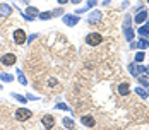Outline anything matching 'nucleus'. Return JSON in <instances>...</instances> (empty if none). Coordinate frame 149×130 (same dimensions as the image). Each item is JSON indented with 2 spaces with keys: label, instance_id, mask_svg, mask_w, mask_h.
I'll list each match as a JSON object with an SVG mask.
<instances>
[{
  "label": "nucleus",
  "instance_id": "obj_1",
  "mask_svg": "<svg viewBox=\"0 0 149 130\" xmlns=\"http://www.w3.org/2000/svg\"><path fill=\"white\" fill-rule=\"evenodd\" d=\"M33 116V113L29 111L28 108H17L16 111H14V118L17 120V122H26V120H29Z\"/></svg>",
  "mask_w": 149,
  "mask_h": 130
},
{
  "label": "nucleus",
  "instance_id": "obj_2",
  "mask_svg": "<svg viewBox=\"0 0 149 130\" xmlns=\"http://www.w3.org/2000/svg\"><path fill=\"white\" fill-rule=\"evenodd\" d=\"M101 41H103V36H101L99 33H89V34L86 36V43H88L89 46H98Z\"/></svg>",
  "mask_w": 149,
  "mask_h": 130
},
{
  "label": "nucleus",
  "instance_id": "obj_3",
  "mask_svg": "<svg viewBox=\"0 0 149 130\" xmlns=\"http://www.w3.org/2000/svg\"><path fill=\"white\" fill-rule=\"evenodd\" d=\"M12 38H14V43H16V45H24L26 39H28V34H26L24 29H16L14 34H12Z\"/></svg>",
  "mask_w": 149,
  "mask_h": 130
},
{
  "label": "nucleus",
  "instance_id": "obj_4",
  "mask_svg": "<svg viewBox=\"0 0 149 130\" xmlns=\"http://www.w3.org/2000/svg\"><path fill=\"white\" fill-rule=\"evenodd\" d=\"M41 125L45 129H53L55 127V116L53 115H45L41 116Z\"/></svg>",
  "mask_w": 149,
  "mask_h": 130
},
{
  "label": "nucleus",
  "instance_id": "obj_5",
  "mask_svg": "<svg viewBox=\"0 0 149 130\" xmlns=\"http://www.w3.org/2000/svg\"><path fill=\"white\" fill-rule=\"evenodd\" d=\"M16 60H17V56L14 55V53H5V55L0 58L2 65H5V67H10V65H14V63H16Z\"/></svg>",
  "mask_w": 149,
  "mask_h": 130
},
{
  "label": "nucleus",
  "instance_id": "obj_6",
  "mask_svg": "<svg viewBox=\"0 0 149 130\" xmlns=\"http://www.w3.org/2000/svg\"><path fill=\"white\" fill-rule=\"evenodd\" d=\"M81 123L86 125V127H89V129H93L94 125H96V120L93 118V115H82L81 116Z\"/></svg>",
  "mask_w": 149,
  "mask_h": 130
},
{
  "label": "nucleus",
  "instance_id": "obj_7",
  "mask_svg": "<svg viewBox=\"0 0 149 130\" xmlns=\"http://www.w3.org/2000/svg\"><path fill=\"white\" fill-rule=\"evenodd\" d=\"M10 14H12V7L9 3H0V17L7 19L10 17Z\"/></svg>",
  "mask_w": 149,
  "mask_h": 130
},
{
  "label": "nucleus",
  "instance_id": "obj_8",
  "mask_svg": "<svg viewBox=\"0 0 149 130\" xmlns=\"http://www.w3.org/2000/svg\"><path fill=\"white\" fill-rule=\"evenodd\" d=\"M62 21H63V24H67V26H75V24L79 22V17H77V16H72V14H65Z\"/></svg>",
  "mask_w": 149,
  "mask_h": 130
},
{
  "label": "nucleus",
  "instance_id": "obj_9",
  "mask_svg": "<svg viewBox=\"0 0 149 130\" xmlns=\"http://www.w3.org/2000/svg\"><path fill=\"white\" fill-rule=\"evenodd\" d=\"M38 14H39V12H38L36 7H33V5H28V9H26V16H29L31 19H34Z\"/></svg>",
  "mask_w": 149,
  "mask_h": 130
},
{
  "label": "nucleus",
  "instance_id": "obj_10",
  "mask_svg": "<svg viewBox=\"0 0 149 130\" xmlns=\"http://www.w3.org/2000/svg\"><path fill=\"white\" fill-rule=\"evenodd\" d=\"M118 93L122 94V96H127V94H129V84H127V82H122V84L118 86Z\"/></svg>",
  "mask_w": 149,
  "mask_h": 130
},
{
  "label": "nucleus",
  "instance_id": "obj_11",
  "mask_svg": "<svg viewBox=\"0 0 149 130\" xmlns=\"http://www.w3.org/2000/svg\"><path fill=\"white\" fill-rule=\"evenodd\" d=\"M0 80H3V82H12V80H14V75L7 74V72H0Z\"/></svg>",
  "mask_w": 149,
  "mask_h": 130
},
{
  "label": "nucleus",
  "instance_id": "obj_12",
  "mask_svg": "<svg viewBox=\"0 0 149 130\" xmlns=\"http://www.w3.org/2000/svg\"><path fill=\"white\" fill-rule=\"evenodd\" d=\"M99 19H101V14L96 10V12H91V16H89V22L94 24V22H99Z\"/></svg>",
  "mask_w": 149,
  "mask_h": 130
},
{
  "label": "nucleus",
  "instance_id": "obj_13",
  "mask_svg": "<svg viewBox=\"0 0 149 130\" xmlns=\"http://www.w3.org/2000/svg\"><path fill=\"white\" fill-rule=\"evenodd\" d=\"M146 17H148V12H144V10H142L141 14H137V16H135V22H137V24H141V22H144V21H146Z\"/></svg>",
  "mask_w": 149,
  "mask_h": 130
},
{
  "label": "nucleus",
  "instance_id": "obj_14",
  "mask_svg": "<svg viewBox=\"0 0 149 130\" xmlns=\"http://www.w3.org/2000/svg\"><path fill=\"white\" fill-rule=\"evenodd\" d=\"M17 79L22 86H28V79H26V75L22 74V70H17Z\"/></svg>",
  "mask_w": 149,
  "mask_h": 130
},
{
  "label": "nucleus",
  "instance_id": "obj_15",
  "mask_svg": "<svg viewBox=\"0 0 149 130\" xmlns=\"http://www.w3.org/2000/svg\"><path fill=\"white\" fill-rule=\"evenodd\" d=\"M38 17L41 19V21H48V19L53 17V14H52V12H39V14H38Z\"/></svg>",
  "mask_w": 149,
  "mask_h": 130
},
{
  "label": "nucleus",
  "instance_id": "obj_16",
  "mask_svg": "<svg viewBox=\"0 0 149 130\" xmlns=\"http://www.w3.org/2000/svg\"><path fill=\"white\" fill-rule=\"evenodd\" d=\"M12 98H14L16 101H19V103H26V101H28L26 96H21V94H17V93H12Z\"/></svg>",
  "mask_w": 149,
  "mask_h": 130
},
{
  "label": "nucleus",
  "instance_id": "obj_17",
  "mask_svg": "<svg viewBox=\"0 0 149 130\" xmlns=\"http://www.w3.org/2000/svg\"><path fill=\"white\" fill-rule=\"evenodd\" d=\"M63 125H65L67 129H74V127H75L74 120H70V118H63Z\"/></svg>",
  "mask_w": 149,
  "mask_h": 130
},
{
  "label": "nucleus",
  "instance_id": "obj_18",
  "mask_svg": "<svg viewBox=\"0 0 149 130\" xmlns=\"http://www.w3.org/2000/svg\"><path fill=\"white\" fill-rule=\"evenodd\" d=\"M55 108H57V110H63V111H70V108H69V106H67L65 103H58Z\"/></svg>",
  "mask_w": 149,
  "mask_h": 130
},
{
  "label": "nucleus",
  "instance_id": "obj_19",
  "mask_svg": "<svg viewBox=\"0 0 149 130\" xmlns=\"http://www.w3.org/2000/svg\"><path fill=\"white\" fill-rule=\"evenodd\" d=\"M137 46H139V48H148V46H149V41H146V39H141V41L137 43Z\"/></svg>",
  "mask_w": 149,
  "mask_h": 130
},
{
  "label": "nucleus",
  "instance_id": "obj_20",
  "mask_svg": "<svg viewBox=\"0 0 149 130\" xmlns=\"http://www.w3.org/2000/svg\"><path fill=\"white\" fill-rule=\"evenodd\" d=\"M135 93L139 94V96H141V98H144V99H146V98H148V93H146V91H142V89H141V87H137V89H135Z\"/></svg>",
  "mask_w": 149,
  "mask_h": 130
},
{
  "label": "nucleus",
  "instance_id": "obj_21",
  "mask_svg": "<svg viewBox=\"0 0 149 130\" xmlns=\"http://www.w3.org/2000/svg\"><path fill=\"white\" fill-rule=\"evenodd\" d=\"M139 34H142V36H149V29H148V28H141V29H139Z\"/></svg>",
  "mask_w": 149,
  "mask_h": 130
},
{
  "label": "nucleus",
  "instance_id": "obj_22",
  "mask_svg": "<svg viewBox=\"0 0 149 130\" xmlns=\"http://www.w3.org/2000/svg\"><path fill=\"white\" fill-rule=\"evenodd\" d=\"M125 38H127L129 41H130L132 38H134V33H132V29H127V31H125Z\"/></svg>",
  "mask_w": 149,
  "mask_h": 130
},
{
  "label": "nucleus",
  "instance_id": "obj_23",
  "mask_svg": "<svg viewBox=\"0 0 149 130\" xmlns=\"http://www.w3.org/2000/svg\"><path fill=\"white\" fill-rule=\"evenodd\" d=\"M144 60V53H137L135 55V62H142Z\"/></svg>",
  "mask_w": 149,
  "mask_h": 130
},
{
  "label": "nucleus",
  "instance_id": "obj_24",
  "mask_svg": "<svg viewBox=\"0 0 149 130\" xmlns=\"http://www.w3.org/2000/svg\"><path fill=\"white\" fill-rule=\"evenodd\" d=\"M26 98H28V99H33V101H36V99H39V98H38V96H34V94H28Z\"/></svg>",
  "mask_w": 149,
  "mask_h": 130
},
{
  "label": "nucleus",
  "instance_id": "obj_25",
  "mask_svg": "<svg viewBox=\"0 0 149 130\" xmlns=\"http://www.w3.org/2000/svg\"><path fill=\"white\" fill-rule=\"evenodd\" d=\"M139 82H142V84H144V86H146V87L149 89V82L146 80V79H139Z\"/></svg>",
  "mask_w": 149,
  "mask_h": 130
},
{
  "label": "nucleus",
  "instance_id": "obj_26",
  "mask_svg": "<svg viewBox=\"0 0 149 130\" xmlns=\"http://www.w3.org/2000/svg\"><path fill=\"white\" fill-rule=\"evenodd\" d=\"M36 36H38V34H31V36L28 38V39H26V41H28V45H29V43H31V41H33V39H34Z\"/></svg>",
  "mask_w": 149,
  "mask_h": 130
},
{
  "label": "nucleus",
  "instance_id": "obj_27",
  "mask_svg": "<svg viewBox=\"0 0 149 130\" xmlns=\"http://www.w3.org/2000/svg\"><path fill=\"white\" fill-rule=\"evenodd\" d=\"M52 14H53V16H60V14H62V9H57V10H53Z\"/></svg>",
  "mask_w": 149,
  "mask_h": 130
},
{
  "label": "nucleus",
  "instance_id": "obj_28",
  "mask_svg": "<svg viewBox=\"0 0 149 130\" xmlns=\"http://www.w3.org/2000/svg\"><path fill=\"white\" fill-rule=\"evenodd\" d=\"M58 82H57V79H50V86H57Z\"/></svg>",
  "mask_w": 149,
  "mask_h": 130
},
{
  "label": "nucleus",
  "instance_id": "obj_29",
  "mask_svg": "<svg viewBox=\"0 0 149 130\" xmlns=\"http://www.w3.org/2000/svg\"><path fill=\"white\" fill-rule=\"evenodd\" d=\"M67 2H69V0H58V3H60V5H65Z\"/></svg>",
  "mask_w": 149,
  "mask_h": 130
},
{
  "label": "nucleus",
  "instance_id": "obj_30",
  "mask_svg": "<svg viewBox=\"0 0 149 130\" xmlns=\"http://www.w3.org/2000/svg\"><path fill=\"white\" fill-rule=\"evenodd\" d=\"M70 2H72V3H79V2H81V0H70Z\"/></svg>",
  "mask_w": 149,
  "mask_h": 130
},
{
  "label": "nucleus",
  "instance_id": "obj_31",
  "mask_svg": "<svg viewBox=\"0 0 149 130\" xmlns=\"http://www.w3.org/2000/svg\"><path fill=\"white\" fill-rule=\"evenodd\" d=\"M148 26H149V22H148Z\"/></svg>",
  "mask_w": 149,
  "mask_h": 130
},
{
  "label": "nucleus",
  "instance_id": "obj_32",
  "mask_svg": "<svg viewBox=\"0 0 149 130\" xmlns=\"http://www.w3.org/2000/svg\"><path fill=\"white\" fill-rule=\"evenodd\" d=\"M0 63H2V62H0Z\"/></svg>",
  "mask_w": 149,
  "mask_h": 130
},
{
  "label": "nucleus",
  "instance_id": "obj_33",
  "mask_svg": "<svg viewBox=\"0 0 149 130\" xmlns=\"http://www.w3.org/2000/svg\"><path fill=\"white\" fill-rule=\"evenodd\" d=\"M148 2H149V0H148Z\"/></svg>",
  "mask_w": 149,
  "mask_h": 130
}]
</instances>
